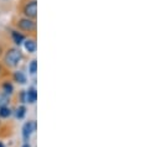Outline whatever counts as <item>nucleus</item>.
Here are the masks:
<instances>
[{
  "mask_svg": "<svg viewBox=\"0 0 160 147\" xmlns=\"http://www.w3.org/2000/svg\"><path fill=\"white\" fill-rule=\"evenodd\" d=\"M0 72H1V67H0Z\"/></svg>",
  "mask_w": 160,
  "mask_h": 147,
  "instance_id": "f3484780",
  "label": "nucleus"
},
{
  "mask_svg": "<svg viewBox=\"0 0 160 147\" xmlns=\"http://www.w3.org/2000/svg\"><path fill=\"white\" fill-rule=\"evenodd\" d=\"M12 38H14V41H15L16 45H21L24 42V40H25L24 36L21 34H19L18 31H12Z\"/></svg>",
  "mask_w": 160,
  "mask_h": 147,
  "instance_id": "6e6552de",
  "label": "nucleus"
},
{
  "mask_svg": "<svg viewBox=\"0 0 160 147\" xmlns=\"http://www.w3.org/2000/svg\"><path fill=\"white\" fill-rule=\"evenodd\" d=\"M9 103V97L6 94H0V108L5 107Z\"/></svg>",
  "mask_w": 160,
  "mask_h": 147,
  "instance_id": "ddd939ff",
  "label": "nucleus"
},
{
  "mask_svg": "<svg viewBox=\"0 0 160 147\" xmlns=\"http://www.w3.org/2000/svg\"><path fill=\"white\" fill-rule=\"evenodd\" d=\"M2 88H4V93L6 94V95H9V94H11L12 93V90H14V88H12V85L9 83V82H6V83H4V85H2Z\"/></svg>",
  "mask_w": 160,
  "mask_h": 147,
  "instance_id": "9b49d317",
  "label": "nucleus"
},
{
  "mask_svg": "<svg viewBox=\"0 0 160 147\" xmlns=\"http://www.w3.org/2000/svg\"><path fill=\"white\" fill-rule=\"evenodd\" d=\"M18 25H19V27H20L21 30H24V31H32V30H35V27H36V24H35L32 20H30V19H21V20L18 22Z\"/></svg>",
  "mask_w": 160,
  "mask_h": 147,
  "instance_id": "20e7f679",
  "label": "nucleus"
},
{
  "mask_svg": "<svg viewBox=\"0 0 160 147\" xmlns=\"http://www.w3.org/2000/svg\"><path fill=\"white\" fill-rule=\"evenodd\" d=\"M11 115V111L8 107H1L0 108V116L1 117H9Z\"/></svg>",
  "mask_w": 160,
  "mask_h": 147,
  "instance_id": "9d476101",
  "label": "nucleus"
},
{
  "mask_svg": "<svg viewBox=\"0 0 160 147\" xmlns=\"http://www.w3.org/2000/svg\"><path fill=\"white\" fill-rule=\"evenodd\" d=\"M38 99V93L35 90V88H30L28 92H26V103H35Z\"/></svg>",
  "mask_w": 160,
  "mask_h": 147,
  "instance_id": "39448f33",
  "label": "nucleus"
},
{
  "mask_svg": "<svg viewBox=\"0 0 160 147\" xmlns=\"http://www.w3.org/2000/svg\"><path fill=\"white\" fill-rule=\"evenodd\" d=\"M22 147H31V146H30L29 144H24V146H22Z\"/></svg>",
  "mask_w": 160,
  "mask_h": 147,
  "instance_id": "2eb2a0df",
  "label": "nucleus"
},
{
  "mask_svg": "<svg viewBox=\"0 0 160 147\" xmlns=\"http://www.w3.org/2000/svg\"><path fill=\"white\" fill-rule=\"evenodd\" d=\"M20 98H21V102L22 103H26V92H22L20 94Z\"/></svg>",
  "mask_w": 160,
  "mask_h": 147,
  "instance_id": "4468645a",
  "label": "nucleus"
},
{
  "mask_svg": "<svg viewBox=\"0 0 160 147\" xmlns=\"http://www.w3.org/2000/svg\"><path fill=\"white\" fill-rule=\"evenodd\" d=\"M36 69H38V62H36V59H34V61H31V63L29 66V71H30L31 74H35Z\"/></svg>",
  "mask_w": 160,
  "mask_h": 147,
  "instance_id": "f8f14e48",
  "label": "nucleus"
},
{
  "mask_svg": "<svg viewBox=\"0 0 160 147\" xmlns=\"http://www.w3.org/2000/svg\"><path fill=\"white\" fill-rule=\"evenodd\" d=\"M24 12L25 15L28 16V19H35L38 16V2L34 0V1H30L25 5V9H24Z\"/></svg>",
  "mask_w": 160,
  "mask_h": 147,
  "instance_id": "f03ea898",
  "label": "nucleus"
},
{
  "mask_svg": "<svg viewBox=\"0 0 160 147\" xmlns=\"http://www.w3.org/2000/svg\"><path fill=\"white\" fill-rule=\"evenodd\" d=\"M21 58H22L21 51L18 50V48H11V50H9V51L6 52L4 61H5V63H6L9 67H15V66L19 64V62L21 61Z\"/></svg>",
  "mask_w": 160,
  "mask_h": 147,
  "instance_id": "f257e3e1",
  "label": "nucleus"
},
{
  "mask_svg": "<svg viewBox=\"0 0 160 147\" xmlns=\"http://www.w3.org/2000/svg\"><path fill=\"white\" fill-rule=\"evenodd\" d=\"M35 127H36V125H35L34 121H29V122H26V124L24 125V127H22V136H24L25 144H28V141H29L31 134L35 131Z\"/></svg>",
  "mask_w": 160,
  "mask_h": 147,
  "instance_id": "7ed1b4c3",
  "label": "nucleus"
},
{
  "mask_svg": "<svg viewBox=\"0 0 160 147\" xmlns=\"http://www.w3.org/2000/svg\"><path fill=\"white\" fill-rule=\"evenodd\" d=\"M14 79H15L18 83H20V84H24V83L26 82V77H25V74L22 73V72H15Z\"/></svg>",
  "mask_w": 160,
  "mask_h": 147,
  "instance_id": "0eeeda50",
  "label": "nucleus"
},
{
  "mask_svg": "<svg viewBox=\"0 0 160 147\" xmlns=\"http://www.w3.org/2000/svg\"><path fill=\"white\" fill-rule=\"evenodd\" d=\"M25 112H26V108H25L24 105L19 107V108L16 109V117H18V119H22V117L25 116Z\"/></svg>",
  "mask_w": 160,
  "mask_h": 147,
  "instance_id": "1a4fd4ad",
  "label": "nucleus"
},
{
  "mask_svg": "<svg viewBox=\"0 0 160 147\" xmlns=\"http://www.w3.org/2000/svg\"><path fill=\"white\" fill-rule=\"evenodd\" d=\"M0 147H4V145H2V144H1V142H0Z\"/></svg>",
  "mask_w": 160,
  "mask_h": 147,
  "instance_id": "dca6fc26",
  "label": "nucleus"
},
{
  "mask_svg": "<svg viewBox=\"0 0 160 147\" xmlns=\"http://www.w3.org/2000/svg\"><path fill=\"white\" fill-rule=\"evenodd\" d=\"M25 48L30 53L35 52L36 51V41L35 40H26L25 41Z\"/></svg>",
  "mask_w": 160,
  "mask_h": 147,
  "instance_id": "423d86ee",
  "label": "nucleus"
}]
</instances>
